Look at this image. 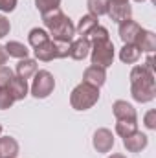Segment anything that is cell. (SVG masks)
<instances>
[{"mask_svg":"<svg viewBox=\"0 0 156 158\" xmlns=\"http://www.w3.org/2000/svg\"><path fill=\"white\" fill-rule=\"evenodd\" d=\"M86 39L90 40V44H96V42H103V40H110L109 37V30L105 28V26H101V24H97L88 35H86Z\"/></svg>","mask_w":156,"mask_h":158,"instance_id":"25","label":"cell"},{"mask_svg":"<svg viewBox=\"0 0 156 158\" xmlns=\"http://www.w3.org/2000/svg\"><path fill=\"white\" fill-rule=\"evenodd\" d=\"M136 131H138V121L117 119V123H116V134L117 136L125 138V136H129V134H132V132H136Z\"/></svg>","mask_w":156,"mask_h":158,"instance_id":"24","label":"cell"},{"mask_svg":"<svg viewBox=\"0 0 156 158\" xmlns=\"http://www.w3.org/2000/svg\"><path fill=\"white\" fill-rule=\"evenodd\" d=\"M66 15L61 11V7H57V9H51V11H48V13H42V22H44V26L48 28V30H51L59 20H63Z\"/></svg>","mask_w":156,"mask_h":158,"instance_id":"23","label":"cell"},{"mask_svg":"<svg viewBox=\"0 0 156 158\" xmlns=\"http://www.w3.org/2000/svg\"><path fill=\"white\" fill-rule=\"evenodd\" d=\"M92 145L97 153H109L114 147V134L110 129H97L92 138Z\"/></svg>","mask_w":156,"mask_h":158,"instance_id":"7","label":"cell"},{"mask_svg":"<svg viewBox=\"0 0 156 158\" xmlns=\"http://www.w3.org/2000/svg\"><path fill=\"white\" fill-rule=\"evenodd\" d=\"M33 52H35V59L44 61V63L53 61V59H64V57H70V42L50 39L48 42L37 46Z\"/></svg>","mask_w":156,"mask_h":158,"instance_id":"3","label":"cell"},{"mask_svg":"<svg viewBox=\"0 0 156 158\" xmlns=\"http://www.w3.org/2000/svg\"><path fill=\"white\" fill-rule=\"evenodd\" d=\"M90 48H92L90 40L86 37H79V39L70 42V57L74 61H83L84 57L90 55Z\"/></svg>","mask_w":156,"mask_h":158,"instance_id":"12","label":"cell"},{"mask_svg":"<svg viewBox=\"0 0 156 158\" xmlns=\"http://www.w3.org/2000/svg\"><path fill=\"white\" fill-rule=\"evenodd\" d=\"M140 31H142V26L132 19H127V20L119 22V28H117L119 39L123 40V44H134L138 35H140Z\"/></svg>","mask_w":156,"mask_h":158,"instance_id":"8","label":"cell"},{"mask_svg":"<svg viewBox=\"0 0 156 158\" xmlns=\"http://www.w3.org/2000/svg\"><path fill=\"white\" fill-rule=\"evenodd\" d=\"M7 90L11 92V96L15 98V101H20V99H24V98L30 94L28 81H26V79L17 77V76L9 81V85H7Z\"/></svg>","mask_w":156,"mask_h":158,"instance_id":"16","label":"cell"},{"mask_svg":"<svg viewBox=\"0 0 156 158\" xmlns=\"http://www.w3.org/2000/svg\"><path fill=\"white\" fill-rule=\"evenodd\" d=\"M129 0H109V4H127Z\"/></svg>","mask_w":156,"mask_h":158,"instance_id":"33","label":"cell"},{"mask_svg":"<svg viewBox=\"0 0 156 158\" xmlns=\"http://www.w3.org/2000/svg\"><path fill=\"white\" fill-rule=\"evenodd\" d=\"M13 77H15V74H13V70L9 66H6V64L0 66V86H7Z\"/></svg>","mask_w":156,"mask_h":158,"instance_id":"28","label":"cell"},{"mask_svg":"<svg viewBox=\"0 0 156 158\" xmlns=\"http://www.w3.org/2000/svg\"><path fill=\"white\" fill-rule=\"evenodd\" d=\"M143 123H145V127L149 131H154L156 129V110H149L145 114V118H143Z\"/></svg>","mask_w":156,"mask_h":158,"instance_id":"29","label":"cell"},{"mask_svg":"<svg viewBox=\"0 0 156 158\" xmlns=\"http://www.w3.org/2000/svg\"><path fill=\"white\" fill-rule=\"evenodd\" d=\"M86 9H88V15H94L99 19V17L107 15L109 0H86Z\"/></svg>","mask_w":156,"mask_h":158,"instance_id":"22","label":"cell"},{"mask_svg":"<svg viewBox=\"0 0 156 158\" xmlns=\"http://www.w3.org/2000/svg\"><path fill=\"white\" fill-rule=\"evenodd\" d=\"M50 37L53 40H61V42H72L76 37V26L74 22L64 17L63 20H59L51 30H50Z\"/></svg>","mask_w":156,"mask_h":158,"instance_id":"6","label":"cell"},{"mask_svg":"<svg viewBox=\"0 0 156 158\" xmlns=\"http://www.w3.org/2000/svg\"><path fill=\"white\" fill-rule=\"evenodd\" d=\"M142 57V52L138 50L136 44H123V48L119 50V61L127 63V64H134L138 63Z\"/></svg>","mask_w":156,"mask_h":158,"instance_id":"19","label":"cell"},{"mask_svg":"<svg viewBox=\"0 0 156 158\" xmlns=\"http://www.w3.org/2000/svg\"><path fill=\"white\" fill-rule=\"evenodd\" d=\"M107 81V68H101V66H96V64H90L84 72H83V83L86 85H92L96 88H101Z\"/></svg>","mask_w":156,"mask_h":158,"instance_id":"9","label":"cell"},{"mask_svg":"<svg viewBox=\"0 0 156 158\" xmlns=\"http://www.w3.org/2000/svg\"><path fill=\"white\" fill-rule=\"evenodd\" d=\"M51 39L50 37V33L44 30V28H33V30H30V33H28V42H30V46L35 50L37 46L40 44H44V42H48V40Z\"/></svg>","mask_w":156,"mask_h":158,"instance_id":"21","label":"cell"},{"mask_svg":"<svg viewBox=\"0 0 156 158\" xmlns=\"http://www.w3.org/2000/svg\"><path fill=\"white\" fill-rule=\"evenodd\" d=\"M112 112H114L116 119L138 121V114H136V109H134V107H132L130 103L123 101V99H117V101H114V105H112Z\"/></svg>","mask_w":156,"mask_h":158,"instance_id":"11","label":"cell"},{"mask_svg":"<svg viewBox=\"0 0 156 158\" xmlns=\"http://www.w3.org/2000/svg\"><path fill=\"white\" fill-rule=\"evenodd\" d=\"M0 134H2V123H0Z\"/></svg>","mask_w":156,"mask_h":158,"instance_id":"36","label":"cell"},{"mask_svg":"<svg viewBox=\"0 0 156 158\" xmlns=\"http://www.w3.org/2000/svg\"><path fill=\"white\" fill-rule=\"evenodd\" d=\"M130 94L138 103H149L156 98L154 72L145 68L143 64L134 66L130 70Z\"/></svg>","mask_w":156,"mask_h":158,"instance_id":"1","label":"cell"},{"mask_svg":"<svg viewBox=\"0 0 156 158\" xmlns=\"http://www.w3.org/2000/svg\"><path fill=\"white\" fill-rule=\"evenodd\" d=\"M15 72H17V77L28 81L30 77H33V76L37 74V61H35V59H30V57L20 59V61L17 63Z\"/></svg>","mask_w":156,"mask_h":158,"instance_id":"17","label":"cell"},{"mask_svg":"<svg viewBox=\"0 0 156 158\" xmlns=\"http://www.w3.org/2000/svg\"><path fill=\"white\" fill-rule=\"evenodd\" d=\"M107 15L110 17L112 22H117L119 24V22H123V20H127V19L132 17V7H130L129 2L127 4H109Z\"/></svg>","mask_w":156,"mask_h":158,"instance_id":"13","label":"cell"},{"mask_svg":"<svg viewBox=\"0 0 156 158\" xmlns=\"http://www.w3.org/2000/svg\"><path fill=\"white\" fill-rule=\"evenodd\" d=\"M134 2H138V4H142V2H145V0H134ZM153 2H156V0H153Z\"/></svg>","mask_w":156,"mask_h":158,"instance_id":"35","label":"cell"},{"mask_svg":"<svg viewBox=\"0 0 156 158\" xmlns=\"http://www.w3.org/2000/svg\"><path fill=\"white\" fill-rule=\"evenodd\" d=\"M13 103H15V98L11 96V92L7 90V86H0V110L11 109Z\"/></svg>","mask_w":156,"mask_h":158,"instance_id":"26","label":"cell"},{"mask_svg":"<svg viewBox=\"0 0 156 158\" xmlns=\"http://www.w3.org/2000/svg\"><path fill=\"white\" fill-rule=\"evenodd\" d=\"M59 6H61V0H35V7L40 11V15L51 9H57Z\"/></svg>","mask_w":156,"mask_h":158,"instance_id":"27","label":"cell"},{"mask_svg":"<svg viewBox=\"0 0 156 158\" xmlns=\"http://www.w3.org/2000/svg\"><path fill=\"white\" fill-rule=\"evenodd\" d=\"M9 30H11V24H9V20H7L4 15H0V39H4V37L9 33Z\"/></svg>","mask_w":156,"mask_h":158,"instance_id":"31","label":"cell"},{"mask_svg":"<svg viewBox=\"0 0 156 158\" xmlns=\"http://www.w3.org/2000/svg\"><path fill=\"white\" fill-rule=\"evenodd\" d=\"M17 7V0H0V11L2 13H11Z\"/></svg>","mask_w":156,"mask_h":158,"instance_id":"30","label":"cell"},{"mask_svg":"<svg viewBox=\"0 0 156 158\" xmlns=\"http://www.w3.org/2000/svg\"><path fill=\"white\" fill-rule=\"evenodd\" d=\"M114 55H116V48L112 44V40H103V42H96L90 48V61L96 66L101 68H109L114 63Z\"/></svg>","mask_w":156,"mask_h":158,"instance_id":"4","label":"cell"},{"mask_svg":"<svg viewBox=\"0 0 156 158\" xmlns=\"http://www.w3.org/2000/svg\"><path fill=\"white\" fill-rule=\"evenodd\" d=\"M97 24H99L97 17H94V15H83L79 19V24L76 26V33H77L79 37H86Z\"/></svg>","mask_w":156,"mask_h":158,"instance_id":"20","label":"cell"},{"mask_svg":"<svg viewBox=\"0 0 156 158\" xmlns=\"http://www.w3.org/2000/svg\"><path fill=\"white\" fill-rule=\"evenodd\" d=\"M123 145H125V149L129 153H142L149 145V138H147V134L136 131V132H132V134L123 138Z\"/></svg>","mask_w":156,"mask_h":158,"instance_id":"10","label":"cell"},{"mask_svg":"<svg viewBox=\"0 0 156 158\" xmlns=\"http://www.w3.org/2000/svg\"><path fill=\"white\" fill-rule=\"evenodd\" d=\"M97 101H99V88L86 83H79L70 94V105L76 110H88Z\"/></svg>","mask_w":156,"mask_h":158,"instance_id":"2","label":"cell"},{"mask_svg":"<svg viewBox=\"0 0 156 158\" xmlns=\"http://www.w3.org/2000/svg\"><path fill=\"white\" fill-rule=\"evenodd\" d=\"M109 158H127V156H123V155H117V153H116V155H110Z\"/></svg>","mask_w":156,"mask_h":158,"instance_id":"34","label":"cell"},{"mask_svg":"<svg viewBox=\"0 0 156 158\" xmlns=\"http://www.w3.org/2000/svg\"><path fill=\"white\" fill-rule=\"evenodd\" d=\"M6 63H7V53H6L4 46H0V66H4Z\"/></svg>","mask_w":156,"mask_h":158,"instance_id":"32","label":"cell"},{"mask_svg":"<svg viewBox=\"0 0 156 158\" xmlns=\"http://www.w3.org/2000/svg\"><path fill=\"white\" fill-rule=\"evenodd\" d=\"M53 88H55V77H53V74L48 72V70H37L35 79L31 83V88H30L31 96L37 98V99H44V98H48L53 92Z\"/></svg>","mask_w":156,"mask_h":158,"instance_id":"5","label":"cell"},{"mask_svg":"<svg viewBox=\"0 0 156 158\" xmlns=\"http://www.w3.org/2000/svg\"><path fill=\"white\" fill-rule=\"evenodd\" d=\"M136 46H138V50L140 52H145V53H153L156 50V35L153 31H149V30H143L142 28V31H140V35H138V39L134 42Z\"/></svg>","mask_w":156,"mask_h":158,"instance_id":"14","label":"cell"},{"mask_svg":"<svg viewBox=\"0 0 156 158\" xmlns=\"http://www.w3.org/2000/svg\"><path fill=\"white\" fill-rule=\"evenodd\" d=\"M4 50H6L7 57H15V59H18V61H20V59H26L28 53H30L28 46L22 44V42H18V40H9V42H6Z\"/></svg>","mask_w":156,"mask_h":158,"instance_id":"18","label":"cell"},{"mask_svg":"<svg viewBox=\"0 0 156 158\" xmlns=\"http://www.w3.org/2000/svg\"><path fill=\"white\" fill-rule=\"evenodd\" d=\"M18 142L11 136H0V158H17L18 156Z\"/></svg>","mask_w":156,"mask_h":158,"instance_id":"15","label":"cell"}]
</instances>
